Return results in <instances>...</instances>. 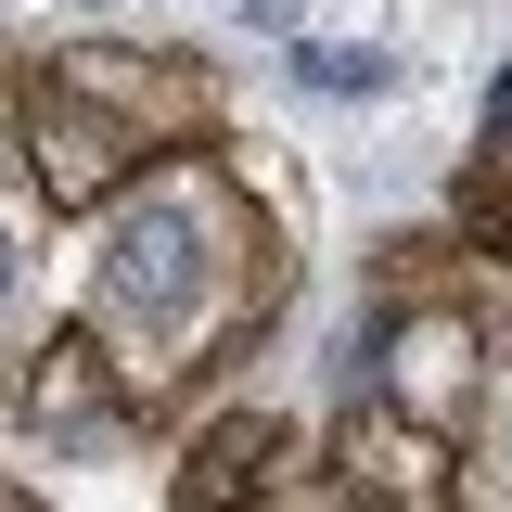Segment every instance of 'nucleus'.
I'll list each match as a JSON object with an SVG mask.
<instances>
[{
  "label": "nucleus",
  "mask_w": 512,
  "mask_h": 512,
  "mask_svg": "<svg viewBox=\"0 0 512 512\" xmlns=\"http://www.w3.org/2000/svg\"><path fill=\"white\" fill-rule=\"evenodd\" d=\"M320 90H384V52H308Z\"/></svg>",
  "instance_id": "f257e3e1"
}]
</instances>
